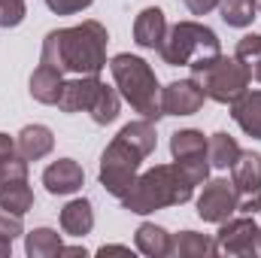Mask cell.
Wrapping results in <instances>:
<instances>
[{"instance_id": "5b68a950", "label": "cell", "mask_w": 261, "mask_h": 258, "mask_svg": "<svg viewBox=\"0 0 261 258\" xmlns=\"http://www.w3.org/2000/svg\"><path fill=\"white\" fill-rule=\"evenodd\" d=\"M164 64L179 67V64H195V61H206V58H216L222 55L219 52V37L206 28V24H197V21H179L173 24L161 46H158Z\"/></svg>"}, {"instance_id": "52a82bcc", "label": "cell", "mask_w": 261, "mask_h": 258, "mask_svg": "<svg viewBox=\"0 0 261 258\" xmlns=\"http://www.w3.org/2000/svg\"><path fill=\"white\" fill-rule=\"evenodd\" d=\"M216 246L225 255H261V228L252 219H225Z\"/></svg>"}, {"instance_id": "ac0fdd59", "label": "cell", "mask_w": 261, "mask_h": 258, "mask_svg": "<svg viewBox=\"0 0 261 258\" xmlns=\"http://www.w3.org/2000/svg\"><path fill=\"white\" fill-rule=\"evenodd\" d=\"M0 207L9 210V213H15V216H24L34 207V192L28 186V176L0 183Z\"/></svg>"}, {"instance_id": "7c38bea8", "label": "cell", "mask_w": 261, "mask_h": 258, "mask_svg": "<svg viewBox=\"0 0 261 258\" xmlns=\"http://www.w3.org/2000/svg\"><path fill=\"white\" fill-rule=\"evenodd\" d=\"M97 85H100L97 76H76V79L64 82L61 97H58V110H64V113H79V110H85V113H88Z\"/></svg>"}, {"instance_id": "7a4b0ae2", "label": "cell", "mask_w": 261, "mask_h": 258, "mask_svg": "<svg viewBox=\"0 0 261 258\" xmlns=\"http://www.w3.org/2000/svg\"><path fill=\"white\" fill-rule=\"evenodd\" d=\"M43 64L61 73L97 76L107 67V28L100 21H82L52 31L43 43Z\"/></svg>"}, {"instance_id": "f546056e", "label": "cell", "mask_w": 261, "mask_h": 258, "mask_svg": "<svg viewBox=\"0 0 261 258\" xmlns=\"http://www.w3.org/2000/svg\"><path fill=\"white\" fill-rule=\"evenodd\" d=\"M94 0H46V6L58 15H73V12H82L85 6H91Z\"/></svg>"}, {"instance_id": "44dd1931", "label": "cell", "mask_w": 261, "mask_h": 258, "mask_svg": "<svg viewBox=\"0 0 261 258\" xmlns=\"http://www.w3.org/2000/svg\"><path fill=\"white\" fill-rule=\"evenodd\" d=\"M240 146H237V140L234 137H228V134H213L210 140H206V158H210V164L213 167H219V170H225V167H231L237 158H240Z\"/></svg>"}, {"instance_id": "2e32d148", "label": "cell", "mask_w": 261, "mask_h": 258, "mask_svg": "<svg viewBox=\"0 0 261 258\" xmlns=\"http://www.w3.org/2000/svg\"><path fill=\"white\" fill-rule=\"evenodd\" d=\"M61 88H64V73L40 61V67H37L34 76H31V94H34L40 104H58Z\"/></svg>"}, {"instance_id": "d6a6232c", "label": "cell", "mask_w": 261, "mask_h": 258, "mask_svg": "<svg viewBox=\"0 0 261 258\" xmlns=\"http://www.w3.org/2000/svg\"><path fill=\"white\" fill-rule=\"evenodd\" d=\"M97 252H100V255H113V252H130V249L128 246H100Z\"/></svg>"}, {"instance_id": "d6986e66", "label": "cell", "mask_w": 261, "mask_h": 258, "mask_svg": "<svg viewBox=\"0 0 261 258\" xmlns=\"http://www.w3.org/2000/svg\"><path fill=\"white\" fill-rule=\"evenodd\" d=\"M170 152H173V161H197V158H206V137L200 131H192V128L176 131L170 137Z\"/></svg>"}, {"instance_id": "f1b7e54d", "label": "cell", "mask_w": 261, "mask_h": 258, "mask_svg": "<svg viewBox=\"0 0 261 258\" xmlns=\"http://www.w3.org/2000/svg\"><path fill=\"white\" fill-rule=\"evenodd\" d=\"M21 231H24V228H21V216H15V213H9V210L0 207V237L15 240Z\"/></svg>"}, {"instance_id": "4fadbf2b", "label": "cell", "mask_w": 261, "mask_h": 258, "mask_svg": "<svg viewBox=\"0 0 261 258\" xmlns=\"http://www.w3.org/2000/svg\"><path fill=\"white\" fill-rule=\"evenodd\" d=\"M15 146H18V155L24 161H40V158H46L52 152L55 137H52V131L46 125H28L15 137Z\"/></svg>"}, {"instance_id": "603a6c76", "label": "cell", "mask_w": 261, "mask_h": 258, "mask_svg": "<svg viewBox=\"0 0 261 258\" xmlns=\"http://www.w3.org/2000/svg\"><path fill=\"white\" fill-rule=\"evenodd\" d=\"M88 113H91V119H94L97 125L116 122V116H119V94H116V88H110V85L100 82L97 91H94V97H91Z\"/></svg>"}, {"instance_id": "8992f818", "label": "cell", "mask_w": 261, "mask_h": 258, "mask_svg": "<svg viewBox=\"0 0 261 258\" xmlns=\"http://www.w3.org/2000/svg\"><path fill=\"white\" fill-rule=\"evenodd\" d=\"M143 158H146V152L137 149L130 140H125L119 134L103 149V158H100V183H103V189L122 200L130 192V186L137 183V170H140Z\"/></svg>"}, {"instance_id": "cb8c5ba5", "label": "cell", "mask_w": 261, "mask_h": 258, "mask_svg": "<svg viewBox=\"0 0 261 258\" xmlns=\"http://www.w3.org/2000/svg\"><path fill=\"white\" fill-rule=\"evenodd\" d=\"M170 252H176V255H182V258H189V255H216L219 246H216V240H210V237H203V234L182 231V234L173 237V249H170Z\"/></svg>"}, {"instance_id": "4dcf8cb0", "label": "cell", "mask_w": 261, "mask_h": 258, "mask_svg": "<svg viewBox=\"0 0 261 258\" xmlns=\"http://www.w3.org/2000/svg\"><path fill=\"white\" fill-rule=\"evenodd\" d=\"M258 210H261V189L246 192V194H237V213L252 216V213H258Z\"/></svg>"}, {"instance_id": "9a60e30c", "label": "cell", "mask_w": 261, "mask_h": 258, "mask_svg": "<svg viewBox=\"0 0 261 258\" xmlns=\"http://www.w3.org/2000/svg\"><path fill=\"white\" fill-rule=\"evenodd\" d=\"M231 183L237 194L261 189V155L258 152H240V158L231 164Z\"/></svg>"}, {"instance_id": "ffe728a7", "label": "cell", "mask_w": 261, "mask_h": 258, "mask_svg": "<svg viewBox=\"0 0 261 258\" xmlns=\"http://www.w3.org/2000/svg\"><path fill=\"white\" fill-rule=\"evenodd\" d=\"M137 249H140L143 255H155V258L170 255V249H173V237H170L164 228L146 222V225L137 228Z\"/></svg>"}, {"instance_id": "1f68e13d", "label": "cell", "mask_w": 261, "mask_h": 258, "mask_svg": "<svg viewBox=\"0 0 261 258\" xmlns=\"http://www.w3.org/2000/svg\"><path fill=\"white\" fill-rule=\"evenodd\" d=\"M186 6H189L195 15H206L210 9H216V6H219V0H186Z\"/></svg>"}, {"instance_id": "4316f807", "label": "cell", "mask_w": 261, "mask_h": 258, "mask_svg": "<svg viewBox=\"0 0 261 258\" xmlns=\"http://www.w3.org/2000/svg\"><path fill=\"white\" fill-rule=\"evenodd\" d=\"M24 18V0H0V28H15Z\"/></svg>"}, {"instance_id": "277c9868", "label": "cell", "mask_w": 261, "mask_h": 258, "mask_svg": "<svg viewBox=\"0 0 261 258\" xmlns=\"http://www.w3.org/2000/svg\"><path fill=\"white\" fill-rule=\"evenodd\" d=\"M192 79H197V85L203 88V94L216 104H234L252 82V70L249 64H243L237 55L225 58H206V61H195L192 64Z\"/></svg>"}, {"instance_id": "d4e9b609", "label": "cell", "mask_w": 261, "mask_h": 258, "mask_svg": "<svg viewBox=\"0 0 261 258\" xmlns=\"http://www.w3.org/2000/svg\"><path fill=\"white\" fill-rule=\"evenodd\" d=\"M24 249H28V255L31 258L61 255V237H58V231H52V228H37V231L28 234Z\"/></svg>"}, {"instance_id": "5bb4252c", "label": "cell", "mask_w": 261, "mask_h": 258, "mask_svg": "<svg viewBox=\"0 0 261 258\" xmlns=\"http://www.w3.org/2000/svg\"><path fill=\"white\" fill-rule=\"evenodd\" d=\"M231 116L249 137L261 140V91H243L231 104Z\"/></svg>"}, {"instance_id": "6da1fadb", "label": "cell", "mask_w": 261, "mask_h": 258, "mask_svg": "<svg viewBox=\"0 0 261 258\" xmlns=\"http://www.w3.org/2000/svg\"><path fill=\"white\" fill-rule=\"evenodd\" d=\"M210 173V161L197 158V161H173V164H155L152 170H146L143 176H137V183L130 186V192L122 197L125 210L130 213H155L161 207H176L186 203L195 189L206 179Z\"/></svg>"}, {"instance_id": "83f0119b", "label": "cell", "mask_w": 261, "mask_h": 258, "mask_svg": "<svg viewBox=\"0 0 261 258\" xmlns=\"http://www.w3.org/2000/svg\"><path fill=\"white\" fill-rule=\"evenodd\" d=\"M237 58H240L243 64L258 61V58H261V37H258V34H246V37L237 43Z\"/></svg>"}, {"instance_id": "e0dca14e", "label": "cell", "mask_w": 261, "mask_h": 258, "mask_svg": "<svg viewBox=\"0 0 261 258\" xmlns=\"http://www.w3.org/2000/svg\"><path fill=\"white\" fill-rule=\"evenodd\" d=\"M61 228H64V234H70V237H85L94 228V213H91V203L85 197L70 200L64 210H61Z\"/></svg>"}, {"instance_id": "ba28073f", "label": "cell", "mask_w": 261, "mask_h": 258, "mask_svg": "<svg viewBox=\"0 0 261 258\" xmlns=\"http://www.w3.org/2000/svg\"><path fill=\"white\" fill-rule=\"evenodd\" d=\"M231 213H237V189H234V183H228V179L206 183L200 197H197V216L203 222L222 225L225 219H231Z\"/></svg>"}, {"instance_id": "3957f363", "label": "cell", "mask_w": 261, "mask_h": 258, "mask_svg": "<svg viewBox=\"0 0 261 258\" xmlns=\"http://www.w3.org/2000/svg\"><path fill=\"white\" fill-rule=\"evenodd\" d=\"M110 70H113V79H116L122 97L143 119L158 122L161 119V88H158V79H155L152 67L137 55L122 52L110 61Z\"/></svg>"}, {"instance_id": "8fae6325", "label": "cell", "mask_w": 261, "mask_h": 258, "mask_svg": "<svg viewBox=\"0 0 261 258\" xmlns=\"http://www.w3.org/2000/svg\"><path fill=\"white\" fill-rule=\"evenodd\" d=\"M164 34H167V18H164V12H161L158 6H146V9L137 15V21H134V40H137V46H143V49H158L161 40H164Z\"/></svg>"}, {"instance_id": "836d02e7", "label": "cell", "mask_w": 261, "mask_h": 258, "mask_svg": "<svg viewBox=\"0 0 261 258\" xmlns=\"http://www.w3.org/2000/svg\"><path fill=\"white\" fill-rule=\"evenodd\" d=\"M12 252V240L9 237H0V255H9Z\"/></svg>"}, {"instance_id": "7402d4cb", "label": "cell", "mask_w": 261, "mask_h": 258, "mask_svg": "<svg viewBox=\"0 0 261 258\" xmlns=\"http://www.w3.org/2000/svg\"><path fill=\"white\" fill-rule=\"evenodd\" d=\"M28 176V161L18 155V146L9 134H0V183Z\"/></svg>"}, {"instance_id": "30bf717a", "label": "cell", "mask_w": 261, "mask_h": 258, "mask_svg": "<svg viewBox=\"0 0 261 258\" xmlns=\"http://www.w3.org/2000/svg\"><path fill=\"white\" fill-rule=\"evenodd\" d=\"M82 179H85V173H82V167L73 161V158H58V161H52L49 167H46V173H43V186L49 189V194H73L82 189Z\"/></svg>"}, {"instance_id": "d590c367", "label": "cell", "mask_w": 261, "mask_h": 258, "mask_svg": "<svg viewBox=\"0 0 261 258\" xmlns=\"http://www.w3.org/2000/svg\"><path fill=\"white\" fill-rule=\"evenodd\" d=\"M255 6H258V9H261V0H255Z\"/></svg>"}, {"instance_id": "e575fe53", "label": "cell", "mask_w": 261, "mask_h": 258, "mask_svg": "<svg viewBox=\"0 0 261 258\" xmlns=\"http://www.w3.org/2000/svg\"><path fill=\"white\" fill-rule=\"evenodd\" d=\"M249 70H252V79H258V82H261V58H258V61H252Z\"/></svg>"}, {"instance_id": "484cf974", "label": "cell", "mask_w": 261, "mask_h": 258, "mask_svg": "<svg viewBox=\"0 0 261 258\" xmlns=\"http://www.w3.org/2000/svg\"><path fill=\"white\" fill-rule=\"evenodd\" d=\"M255 9H258L255 0H219L222 21L231 24V28H246V24H252Z\"/></svg>"}, {"instance_id": "9c48e42d", "label": "cell", "mask_w": 261, "mask_h": 258, "mask_svg": "<svg viewBox=\"0 0 261 258\" xmlns=\"http://www.w3.org/2000/svg\"><path fill=\"white\" fill-rule=\"evenodd\" d=\"M206 94L197 79H179L161 88V116H192L203 107Z\"/></svg>"}]
</instances>
